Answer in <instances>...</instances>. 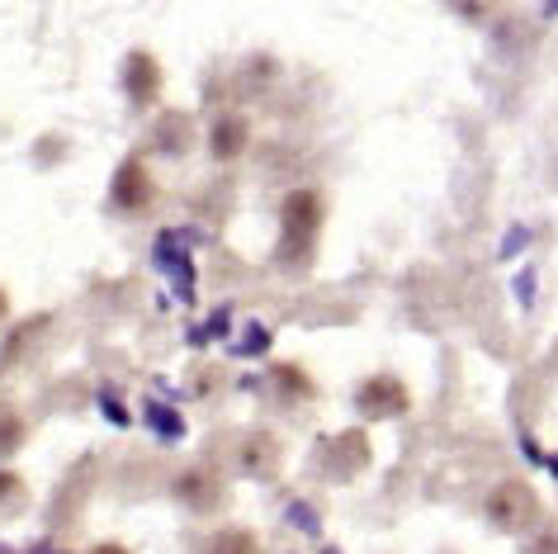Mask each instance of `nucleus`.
Instances as JSON below:
<instances>
[{
	"instance_id": "nucleus-1",
	"label": "nucleus",
	"mask_w": 558,
	"mask_h": 554,
	"mask_svg": "<svg viewBox=\"0 0 558 554\" xmlns=\"http://www.w3.org/2000/svg\"><path fill=\"white\" fill-rule=\"evenodd\" d=\"M327 228V200L323 190L313 185H299L279 200V242H275V261L289 270H303L313 266L317 256V238Z\"/></svg>"
},
{
	"instance_id": "nucleus-2",
	"label": "nucleus",
	"mask_w": 558,
	"mask_h": 554,
	"mask_svg": "<svg viewBox=\"0 0 558 554\" xmlns=\"http://www.w3.org/2000/svg\"><path fill=\"white\" fill-rule=\"evenodd\" d=\"M483 517L487 526H493L497 535H535L539 526H544V503H539V493H535V483L530 479H501L493 493H487V503H483Z\"/></svg>"
},
{
	"instance_id": "nucleus-3",
	"label": "nucleus",
	"mask_w": 558,
	"mask_h": 554,
	"mask_svg": "<svg viewBox=\"0 0 558 554\" xmlns=\"http://www.w3.org/2000/svg\"><path fill=\"white\" fill-rule=\"evenodd\" d=\"M317 465H323V474L331 483H355L374 465V446H369V436L360 432V426H351V432L323 441V450H317Z\"/></svg>"
},
{
	"instance_id": "nucleus-4",
	"label": "nucleus",
	"mask_w": 558,
	"mask_h": 554,
	"mask_svg": "<svg viewBox=\"0 0 558 554\" xmlns=\"http://www.w3.org/2000/svg\"><path fill=\"white\" fill-rule=\"evenodd\" d=\"M171 497L190 511V517H214V511L228 503V483H222V474L214 465H190L175 474Z\"/></svg>"
},
{
	"instance_id": "nucleus-5",
	"label": "nucleus",
	"mask_w": 558,
	"mask_h": 554,
	"mask_svg": "<svg viewBox=\"0 0 558 554\" xmlns=\"http://www.w3.org/2000/svg\"><path fill=\"white\" fill-rule=\"evenodd\" d=\"M355 412L365 422H393L402 418V412L412 408V394H408V384H402L398 375H369V380H360L355 384Z\"/></svg>"
},
{
	"instance_id": "nucleus-6",
	"label": "nucleus",
	"mask_w": 558,
	"mask_h": 554,
	"mask_svg": "<svg viewBox=\"0 0 558 554\" xmlns=\"http://www.w3.org/2000/svg\"><path fill=\"white\" fill-rule=\"evenodd\" d=\"M232 469L256 483L279 479V469H284V441L275 432H242V441L232 450Z\"/></svg>"
},
{
	"instance_id": "nucleus-7",
	"label": "nucleus",
	"mask_w": 558,
	"mask_h": 554,
	"mask_svg": "<svg viewBox=\"0 0 558 554\" xmlns=\"http://www.w3.org/2000/svg\"><path fill=\"white\" fill-rule=\"evenodd\" d=\"M151 266L171 280L180 303H194V261L185 246H180V232H161L157 246H151Z\"/></svg>"
},
{
	"instance_id": "nucleus-8",
	"label": "nucleus",
	"mask_w": 558,
	"mask_h": 554,
	"mask_svg": "<svg viewBox=\"0 0 558 554\" xmlns=\"http://www.w3.org/2000/svg\"><path fill=\"white\" fill-rule=\"evenodd\" d=\"M123 95H129L133 109H151L161 95V62L151 58L147 48H133L123 58Z\"/></svg>"
},
{
	"instance_id": "nucleus-9",
	"label": "nucleus",
	"mask_w": 558,
	"mask_h": 554,
	"mask_svg": "<svg viewBox=\"0 0 558 554\" xmlns=\"http://www.w3.org/2000/svg\"><path fill=\"white\" fill-rule=\"evenodd\" d=\"M109 200H114V209L123 214H143L151 209V200H157V185H151V176H147V166L129 157L114 171V185H109Z\"/></svg>"
},
{
	"instance_id": "nucleus-10",
	"label": "nucleus",
	"mask_w": 558,
	"mask_h": 554,
	"mask_svg": "<svg viewBox=\"0 0 558 554\" xmlns=\"http://www.w3.org/2000/svg\"><path fill=\"white\" fill-rule=\"evenodd\" d=\"M251 147V119L246 115H218L214 129H208V152H214V161H236L242 152Z\"/></svg>"
},
{
	"instance_id": "nucleus-11",
	"label": "nucleus",
	"mask_w": 558,
	"mask_h": 554,
	"mask_svg": "<svg viewBox=\"0 0 558 554\" xmlns=\"http://www.w3.org/2000/svg\"><path fill=\"white\" fill-rule=\"evenodd\" d=\"M151 147H157L161 157H185L194 147V119L185 109H166L157 119V129H151Z\"/></svg>"
},
{
	"instance_id": "nucleus-12",
	"label": "nucleus",
	"mask_w": 558,
	"mask_h": 554,
	"mask_svg": "<svg viewBox=\"0 0 558 554\" xmlns=\"http://www.w3.org/2000/svg\"><path fill=\"white\" fill-rule=\"evenodd\" d=\"M265 384L284 398V404H308V398H317V384L303 365H294V360H275L270 370H265Z\"/></svg>"
},
{
	"instance_id": "nucleus-13",
	"label": "nucleus",
	"mask_w": 558,
	"mask_h": 554,
	"mask_svg": "<svg viewBox=\"0 0 558 554\" xmlns=\"http://www.w3.org/2000/svg\"><path fill=\"white\" fill-rule=\"evenodd\" d=\"M52 327V317L48 313H38V317H29V323H24L15 337H10L5 346H0V375H10V370H20V360H24V351H29V346L44 337V332Z\"/></svg>"
},
{
	"instance_id": "nucleus-14",
	"label": "nucleus",
	"mask_w": 558,
	"mask_h": 554,
	"mask_svg": "<svg viewBox=\"0 0 558 554\" xmlns=\"http://www.w3.org/2000/svg\"><path fill=\"white\" fill-rule=\"evenodd\" d=\"M208 554H265L256 531H246V526H222V531L208 540Z\"/></svg>"
},
{
	"instance_id": "nucleus-15",
	"label": "nucleus",
	"mask_w": 558,
	"mask_h": 554,
	"mask_svg": "<svg viewBox=\"0 0 558 554\" xmlns=\"http://www.w3.org/2000/svg\"><path fill=\"white\" fill-rule=\"evenodd\" d=\"M143 418H147V426H151V432L161 436V446H175V441L185 436V418H180L175 408L157 404V398H151V404H147V412H143Z\"/></svg>"
},
{
	"instance_id": "nucleus-16",
	"label": "nucleus",
	"mask_w": 558,
	"mask_h": 554,
	"mask_svg": "<svg viewBox=\"0 0 558 554\" xmlns=\"http://www.w3.org/2000/svg\"><path fill=\"white\" fill-rule=\"evenodd\" d=\"M24 446V418L10 404H0V460H10Z\"/></svg>"
},
{
	"instance_id": "nucleus-17",
	"label": "nucleus",
	"mask_w": 558,
	"mask_h": 554,
	"mask_svg": "<svg viewBox=\"0 0 558 554\" xmlns=\"http://www.w3.org/2000/svg\"><path fill=\"white\" fill-rule=\"evenodd\" d=\"M284 517H289V526H294V531H303V535H323V517H317V507L313 503H303V497H294V503L284 507Z\"/></svg>"
},
{
	"instance_id": "nucleus-18",
	"label": "nucleus",
	"mask_w": 558,
	"mask_h": 554,
	"mask_svg": "<svg viewBox=\"0 0 558 554\" xmlns=\"http://www.w3.org/2000/svg\"><path fill=\"white\" fill-rule=\"evenodd\" d=\"M29 503V493H24V479L10 474V469H0V517H10V511H20Z\"/></svg>"
},
{
	"instance_id": "nucleus-19",
	"label": "nucleus",
	"mask_w": 558,
	"mask_h": 554,
	"mask_svg": "<svg viewBox=\"0 0 558 554\" xmlns=\"http://www.w3.org/2000/svg\"><path fill=\"white\" fill-rule=\"evenodd\" d=\"M521 554H558V526L554 521H544L535 535L525 540V550Z\"/></svg>"
},
{
	"instance_id": "nucleus-20",
	"label": "nucleus",
	"mask_w": 558,
	"mask_h": 554,
	"mask_svg": "<svg viewBox=\"0 0 558 554\" xmlns=\"http://www.w3.org/2000/svg\"><path fill=\"white\" fill-rule=\"evenodd\" d=\"M100 412H105V418L114 422V426H129V408L119 404V394H114V389H100Z\"/></svg>"
},
{
	"instance_id": "nucleus-21",
	"label": "nucleus",
	"mask_w": 558,
	"mask_h": 554,
	"mask_svg": "<svg viewBox=\"0 0 558 554\" xmlns=\"http://www.w3.org/2000/svg\"><path fill=\"white\" fill-rule=\"evenodd\" d=\"M228 327H232V313H228V309H218L214 317H208V327H204V332H194V337H190V341H194V346H199L204 337H228Z\"/></svg>"
},
{
	"instance_id": "nucleus-22",
	"label": "nucleus",
	"mask_w": 558,
	"mask_h": 554,
	"mask_svg": "<svg viewBox=\"0 0 558 554\" xmlns=\"http://www.w3.org/2000/svg\"><path fill=\"white\" fill-rule=\"evenodd\" d=\"M270 346V332H265L260 323H251V332L242 337V346H236V356H256V351H265Z\"/></svg>"
},
{
	"instance_id": "nucleus-23",
	"label": "nucleus",
	"mask_w": 558,
	"mask_h": 554,
	"mask_svg": "<svg viewBox=\"0 0 558 554\" xmlns=\"http://www.w3.org/2000/svg\"><path fill=\"white\" fill-rule=\"evenodd\" d=\"M525 238H530L525 228H511V232H507V242H501V256H515V252L525 246Z\"/></svg>"
},
{
	"instance_id": "nucleus-24",
	"label": "nucleus",
	"mask_w": 558,
	"mask_h": 554,
	"mask_svg": "<svg viewBox=\"0 0 558 554\" xmlns=\"http://www.w3.org/2000/svg\"><path fill=\"white\" fill-rule=\"evenodd\" d=\"M515 289H521V303L535 299V270H521V280H515Z\"/></svg>"
},
{
	"instance_id": "nucleus-25",
	"label": "nucleus",
	"mask_w": 558,
	"mask_h": 554,
	"mask_svg": "<svg viewBox=\"0 0 558 554\" xmlns=\"http://www.w3.org/2000/svg\"><path fill=\"white\" fill-rule=\"evenodd\" d=\"M454 15H464V20H483V15H487V10H483V5H459V10H454Z\"/></svg>"
},
{
	"instance_id": "nucleus-26",
	"label": "nucleus",
	"mask_w": 558,
	"mask_h": 554,
	"mask_svg": "<svg viewBox=\"0 0 558 554\" xmlns=\"http://www.w3.org/2000/svg\"><path fill=\"white\" fill-rule=\"evenodd\" d=\"M90 554H129V550H123V545H114V540H105V545H95Z\"/></svg>"
},
{
	"instance_id": "nucleus-27",
	"label": "nucleus",
	"mask_w": 558,
	"mask_h": 554,
	"mask_svg": "<svg viewBox=\"0 0 558 554\" xmlns=\"http://www.w3.org/2000/svg\"><path fill=\"white\" fill-rule=\"evenodd\" d=\"M5 309H10V299H5V289H0V317H5Z\"/></svg>"
},
{
	"instance_id": "nucleus-28",
	"label": "nucleus",
	"mask_w": 558,
	"mask_h": 554,
	"mask_svg": "<svg viewBox=\"0 0 558 554\" xmlns=\"http://www.w3.org/2000/svg\"><path fill=\"white\" fill-rule=\"evenodd\" d=\"M34 554H58V550H34Z\"/></svg>"
},
{
	"instance_id": "nucleus-29",
	"label": "nucleus",
	"mask_w": 558,
	"mask_h": 554,
	"mask_svg": "<svg viewBox=\"0 0 558 554\" xmlns=\"http://www.w3.org/2000/svg\"><path fill=\"white\" fill-rule=\"evenodd\" d=\"M323 554H341V550H331V545H327V550H323Z\"/></svg>"
},
{
	"instance_id": "nucleus-30",
	"label": "nucleus",
	"mask_w": 558,
	"mask_h": 554,
	"mask_svg": "<svg viewBox=\"0 0 558 554\" xmlns=\"http://www.w3.org/2000/svg\"><path fill=\"white\" fill-rule=\"evenodd\" d=\"M0 554H10V550H5V545H0Z\"/></svg>"
},
{
	"instance_id": "nucleus-31",
	"label": "nucleus",
	"mask_w": 558,
	"mask_h": 554,
	"mask_svg": "<svg viewBox=\"0 0 558 554\" xmlns=\"http://www.w3.org/2000/svg\"><path fill=\"white\" fill-rule=\"evenodd\" d=\"M554 176H558V161H554Z\"/></svg>"
}]
</instances>
